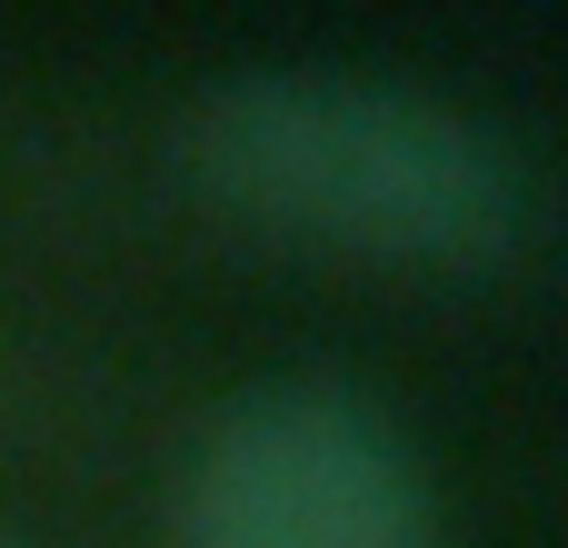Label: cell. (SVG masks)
Instances as JSON below:
<instances>
[{
	"label": "cell",
	"instance_id": "1",
	"mask_svg": "<svg viewBox=\"0 0 568 548\" xmlns=\"http://www.w3.org/2000/svg\"><path fill=\"white\" fill-rule=\"evenodd\" d=\"M170 170L240 230L409 280H479L529 250L539 170L449 80L379 60H240L170 120Z\"/></svg>",
	"mask_w": 568,
	"mask_h": 548
},
{
	"label": "cell",
	"instance_id": "2",
	"mask_svg": "<svg viewBox=\"0 0 568 548\" xmlns=\"http://www.w3.org/2000/svg\"><path fill=\"white\" fill-rule=\"evenodd\" d=\"M170 548H439V479L379 389L280 369L200 419Z\"/></svg>",
	"mask_w": 568,
	"mask_h": 548
},
{
	"label": "cell",
	"instance_id": "3",
	"mask_svg": "<svg viewBox=\"0 0 568 548\" xmlns=\"http://www.w3.org/2000/svg\"><path fill=\"white\" fill-rule=\"evenodd\" d=\"M0 548H10V539H0Z\"/></svg>",
	"mask_w": 568,
	"mask_h": 548
}]
</instances>
